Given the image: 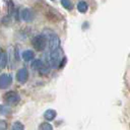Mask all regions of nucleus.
Wrapping results in <instances>:
<instances>
[{"mask_svg":"<svg viewBox=\"0 0 130 130\" xmlns=\"http://www.w3.org/2000/svg\"><path fill=\"white\" fill-rule=\"evenodd\" d=\"M44 36L46 37V40L48 42V47H49V51H54L60 48V40L59 37L52 30H45Z\"/></svg>","mask_w":130,"mask_h":130,"instance_id":"nucleus-1","label":"nucleus"},{"mask_svg":"<svg viewBox=\"0 0 130 130\" xmlns=\"http://www.w3.org/2000/svg\"><path fill=\"white\" fill-rule=\"evenodd\" d=\"M31 45L34 46V48L37 51H43L46 49L47 47V40L46 37L44 35H38L36 36L32 41H31Z\"/></svg>","mask_w":130,"mask_h":130,"instance_id":"nucleus-2","label":"nucleus"},{"mask_svg":"<svg viewBox=\"0 0 130 130\" xmlns=\"http://www.w3.org/2000/svg\"><path fill=\"white\" fill-rule=\"evenodd\" d=\"M4 101L6 104L10 105V106H13V105H16L19 103L20 101V96L19 94L16 92V91H8L4 94Z\"/></svg>","mask_w":130,"mask_h":130,"instance_id":"nucleus-3","label":"nucleus"},{"mask_svg":"<svg viewBox=\"0 0 130 130\" xmlns=\"http://www.w3.org/2000/svg\"><path fill=\"white\" fill-rule=\"evenodd\" d=\"M59 49L54 50V51H51L50 54H49L48 60H49L51 66H52V68H57L58 65L60 64V59L61 58H60V51H59Z\"/></svg>","mask_w":130,"mask_h":130,"instance_id":"nucleus-4","label":"nucleus"},{"mask_svg":"<svg viewBox=\"0 0 130 130\" xmlns=\"http://www.w3.org/2000/svg\"><path fill=\"white\" fill-rule=\"evenodd\" d=\"M19 15H20V18L23 20V21H26V22H29L34 19V13L32 11L29 9V8H22L19 12Z\"/></svg>","mask_w":130,"mask_h":130,"instance_id":"nucleus-5","label":"nucleus"},{"mask_svg":"<svg viewBox=\"0 0 130 130\" xmlns=\"http://www.w3.org/2000/svg\"><path fill=\"white\" fill-rule=\"evenodd\" d=\"M16 78H17V80L20 82V83H24V82H26V80H27V78H28V71H27V69L26 68H20L18 71H17V73H16Z\"/></svg>","mask_w":130,"mask_h":130,"instance_id":"nucleus-6","label":"nucleus"},{"mask_svg":"<svg viewBox=\"0 0 130 130\" xmlns=\"http://www.w3.org/2000/svg\"><path fill=\"white\" fill-rule=\"evenodd\" d=\"M12 81L10 74H1L0 75V88H6L10 85Z\"/></svg>","mask_w":130,"mask_h":130,"instance_id":"nucleus-7","label":"nucleus"},{"mask_svg":"<svg viewBox=\"0 0 130 130\" xmlns=\"http://www.w3.org/2000/svg\"><path fill=\"white\" fill-rule=\"evenodd\" d=\"M31 68L34 70H38L40 72H44V73H47L48 70L45 68V65L43 63V61H41L40 59H37V60H34L32 63H31Z\"/></svg>","mask_w":130,"mask_h":130,"instance_id":"nucleus-8","label":"nucleus"},{"mask_svg":"<svg viewBox=\"0 0 130 130\" xmlns=\"http://www.w3.org/2000/svg\"><path fill=\"white\" fill-rule=\"evenodd\" d=\"M55 117H56V111L55 110L49 109L44 113V118L48 121H52L53 119H55Z\"/></svg>","mask_w":130,"mask_h":130,"instance_id":"nucleus-9","label":"nucleus"},{"mask_svg":"<svg viewBox=\"0 0 130 130\" xmlns=\"http://www.w3.org/2000/svg\"><path fill=\"white\" fill-rule=\"evenodd\" d=\"M21 56H22V59H23L24 61H30V60L34 59L35 54H34V52H32L31 50H25V51L22 52Z\"/></svg>","mask_w":130,"mask_h":130,"instance_id":"nucleus-10","label":"nucleus"},{"mask_svg":"<svg viewBox=\"0 0 130 130\" xmlns=\"http://www.w3.org/2000/svg\"><path fill=\"white\" fill-rule=\"evenodd\" d=\"M77 9H78L79 12H81V13H85V12L87 11V9H88L87 3L84 2V1H79V2L77 3Z\"/></svg>","mask_w":130,"mask_h":130,"instance_id":"nucleus-11","label":"nucleus"},{"mask_svg":"<svg viewBox=\"0 0 130 130\" xmlns=\"http://www.w3.org/2000/svg\"><path fill=\"white\" fill-rule=\"evenodd\" d=\"M7 63V56L6 53H1L0 54V68H4Z\"/></svg>","mask_w":130,"mask_h":130,"instance_id":"nucleus-12","label":"nucleus"},{"mask_svg":"<svg viewBox=\"0 0 130 130\" xmlns=\"http://www.w3.org/2000/svg\"><path fill=\"white\" fill-rule=\"evenodd\" d=\"M11 130H24V126L20 122L16 121V122L13 123V125L11 127Z\"/></svg>","mask_w":130,"mask_h":130,"instance_id":"nucleus-13","label":"nucleus"},{"mask_svg":"<svg viewBox=\"0 0 130 130\" xmlns=\"http://www.w3.org/2000/svg\"><path fill=\"white\" fill-rule=\"evenodd\" d=\"M61 4L64 8H66L67 10H70L71 7H72V3H71V0H61Z\"/></svg>","mask_w":130,"mask_h":130,"instance_id":"nucleus-14","label":"nucleus"},{"mask_svg":"<svg viewBox=\"0 0 130 130\" xmlns=\"http://www.w3.org/2000/svg\"><path fill=\"white\" fill-rule=\"evenodd\" d=\"M40 129L41 130H53V127H52V125L50 123L44 122V123H42L40 125Z\"/></svg>","mask_w":130,"mask_h":130,"instance_id":"nucleus-15","label":"nucleus"},{"mask_svg":"<svg viewBox=\"0 0 130 130\" xmlns=\"http://www.w3.org/2000/svg\"><path fill=\"white\" fill-rule=\"evenodd\" d=\"M11 113V110L6 106H0V114L1 115H8Z\"/></svg>","mask_w":130,"mask_h":130,"instance_id":"nucleus-16","label":"nucleus"},{"mask_svg":"<svg viewBox=\"0 0 130 130\" xmlns=\"http://www.w3.org/2000/svg\"><path fill=\"white\" fill-rule=\"evenodd\" d=\"M46 17L48 18V19H50V20H57V15L55 14V13H53V12H51V11H49V12H46Z\"/></svg>","mask_w":130,"mask_h":130,"instance_id":"nucleus-17","label":"nucleus"},{"mask_svg":"<svg viewBox=\"0 0 130 130\" xmlns=\"http://www.w3.org/2000/svg\"><path fill=\"white\" fill-rule=\"evenodd\" d=\"M7 124L4 120H0V130H6Z\"/></svg>","mask_w":130,"mask_h":130,"instance_id":"nucleus-18","label":"nucleus"},{"mask_svg":"<svg viewBox=\"0 0 130 130\" xmlns=\"http://www.w3.org/2000/svg\"><path fill=\"white\" fill-rule=\"evenodd\" d=\"M51 1H55V0H51Z\"/></svg>","mask_w":130,"mask_h":130,"instance_id":"nucleus-19","label":"nucleus"},{"mask_svg":"<svg viewBox=\"0 0 130 130\" xmlns=\"http://www.w3.org/2000/svg\"><path fill=\"white\" fill-rule=\"evenodd\" d=\"M0 54H1V53H0Z\"/></svg>","mask_w":130,"mask_h":130,"instance_id":"nucleus-20","label":"nucleus"}]
</instances>
